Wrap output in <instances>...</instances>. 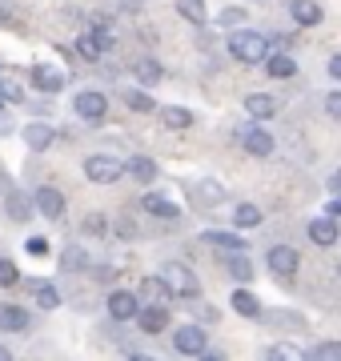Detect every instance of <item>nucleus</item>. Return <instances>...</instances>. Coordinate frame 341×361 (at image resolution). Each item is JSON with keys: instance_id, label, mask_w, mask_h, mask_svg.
<instances>
[{"instance_id": "1", "label": "nucleus", "mask_w": 341, "mask_h": 361, "mask_svg": "<svg viewBox=\"0 0 341 361\" xmlns=\"http://www.w3.org/2000/svg\"><path fill=\"white\" fill-rule=\"evenodd\" d=\"M229 52L241 65H261L265 56H269V40L261 32H253V28H237L233 37H229Z\"/></svg>"}, {"instance_id": "2", "label": "nucleus", "mask_w": 341, "mask_h": 361, "mask_svg": "<svg viewBox=\"0 0 341 361\" xmlns=\"http://www.w3.org/2000/svg\"><path fill=\"white\" fill-rule=\"evenodd\" d=\"M161 277H165V285L173 289V297L193 301V297L201 293V281L193 277V269H189V265H181V261H169V265L161 269Z\"/></svg>"}, {"instance_id": "3", "label": "nucleus", "mask_w": 341, "mask_h": 361, "mask_svg": "<svg viewBox=\"0 0 341 361\" xmlns=\"http://www.w3.org/2000/svg\"><path fill=\"white\" fill-rule=\"evenodd\" d=\"M173 349L185 353V357H205V349H209V337L201 325H177V334H173Z\"/></svg>"}, {"instance_id": "4", "label": "nucleus", "mask_w": 341, "mask_h": 361, "mask_svg": "<svg viewBox=\"0 0 341 361\" xmlns=\"http://www.w3.org/2000/svg\"><path fill=\"white\" fill-rule=\"evenodd\" d=\"M125 173V165H120L117 157H105V153H92L89 161H85V177L92 180V185H113V180Z\"/></svg>"}, {"instance_id": "5", "label": "nucleus", "mask_w": 341, "mask_h": 361, "mask_svg": "<svg viewBox=\"0 0 341 361\" xmlns=\"http://www.w3.org/2000/svg\"><path fill=\"white\" fill-rule=\"evenodd\" d=\"M237 137H241V149H245L249 157H269V153H273V137H269L257 121H253V125H241Z\"/></svg>"}, {"instance_id": "6", "label": "nucleus", "mask_w": 341, "mask_h": 361, "mask_svg": "<svg viewBox=\"0 0 341 361\" xmlns=\"http://www.w3.org/2000/svg\"><path fill=\"white\" fill-rule=\"evenodd\" d=\"M189 197H193L197 209H217V205H225V185L213 177H201L197 185H189Z\"/></svg>"}, {"instance_id": "7", "label": "nucleus", "mask_w": 341, "mask_h": 361, "mask_svg": "<svg viewBox=\"0 0 341 361\" xmlns=\"http://www.w3.org/2000/svg\"><path fill=\"white\" fill-rule=\"evenodd\" d=\"M73 113L80 116V121H105L108 113V101H105V92H77V101H73Z\"/></svg>"}, {"instance_id": "8", "label": "nucleus", "mask_w": 341, "mask_h": 361, "mask_svg": "<svg viewBox=\"0 0 341 361\" xmlns=\"http://www.w3.org/2000/svg\"><path fill=\"white\" fill-rule=\"evenodd\" d=\"M265 265H269L277 277H293L297 265H302V253H297L293 245H273L269 249V257H265Z\"/></svg>"}, {"instance_id": "9", "label": "nucleus", "mask_w": 341, "mask_h": 361, "mask_svg": "<svg viewBox=\"0 0 341 361\" xmlns=\"http://www.w3.org/2000/svg\"><path fill=\"white\" fill-rule=\"evenodd\" d=\"M32 205L44 213L49 221H61L65 217V193L61 189H53V185H44V189H37V197H32Z\"/></svg>"}, {"instance_id": "10", "label": "nucleus", "mask_w": 341, "mask_h": 361, "mask_svg": "<svg viewBox=\"0 0 341 361\" xmlns=\"http://www.w3.org/2000/svg\"><path fill=\"white\" fill-rule=\"evenodd\" d=\"M132 322H141V334H165L169 329V310L165 305H141Z\"/></svg>"}, {"instance_id": "11", "label": "nucleus", "mask_w": 341, "mask_h": 361, "mask_svg": "<svg viewBox=\"0 0 341 361\" xmlns=\"http://www.w3.org/2000/svg\"><path fill=\"white\" fill-rule=\"evenodd\" d=\"M137 297H141V305H169L173 289L165 285V277H144L141 289H137Z\"/></svg>"}, {"instance_id": "12", "label": "nucleus", "mask_w": 341, "mask_h": 361, "mask_svg": "<svg viewBox=\"0 0 341 361\" xmlns=\"http://www.w3.org/2000/svg\"><path fill=\"white\" fill-rule=\"evenodd\" d=\"M337 237H341V229H337V221L329 217V213L309 221V241H314V245L329 249V245H337Z\"/></svg>"}, {"instance_id": "13", "label": "nucleus", "mask_w": 341, "mask_h": 361, "mask_svg": "<svg viewBox=\"0 0 341 361\" xmlns=\"http://www.w3.org/2000/svg\"><path fill=\"white\" fill-rule=\"evenodd\" d=\"M137 310H141V297H137V293L117 289V293L108 297V313H113V322H132V317H137Z\"/></svg>"}, {"instance_id": "14", "label": "nucleus", "mask_w": 341, "mask_h": 361, "mask_svg": "<svg viewBox=\"0 0 341 361\" xmlns=\"http://www.w3.org/2000/svg\"><path fill=\"white\" fill-rule=\"evenodd\" d=\"M221 261H225V273H229V277H233V281H253V261L245 257V249H233V253H221Z\"/></svg>"}, {"instance_id": "15", "label": "nucleus", "mask_w": 341, "mask_h": 361, "mask_svg": "<svg viewBox=\"0 0 341 361\" xmlns=\"http://www.w3.org/2000/svg\"><path fill=\"white\" fill-rule=\"evenodd\" d=\"M289 16H293V25H302V28H314L321 25V4L317 0H289Z\"/></svg>"}, {"instance_id": "16", "label": "nucleus", "mask_w": 341, "mask_h": 361, "mask_svg": "<svg viewBox=\"0 0 341 361\" xmlns=\"http://www.w3.org/2000/svg\"><path fill=\"white\" fill-rule=\"evenodd\" d=\"M20 137H25V145L32 149V153H44V149L56 141L53 125H44V121H32V125H25V133H20Z\"/></svg>"}, {"instance_id": "17", "label": "nucleus", "mask_w": 341, "mask_h": 361, "mask_svg": "<svg viewBox=\"0 0 341 361\" xmlns=\"http://www.w3.org/2000/svg\"><path fill=\"white\" fill-rule=\"evenodd\" d=\"M261 65H265V73H269L273 80H289V77H297V61H293L289 52H269V56H265Z\"/></svg>"}, {"instance_id": "18", "label": "nucleus", "mask_w": 341, "mask_h": 361, "mask_svg": "<svg viewBox=\"0 0 341 361\" xmlns=\"http://www.w3.org/2000/svg\"><path fill=\"white\" fill-rule=\"evenodd\" d=\"M65 73H61V68H49V65H37L32 68V85H37L40 92H61L65 89Z\"/></svg>"}, {"instance_id": "19", "label": "nucleus", "mask_w": 341, "mask_h": 361, "mask_svg": "<svg viewBox=\"0 0 341 361\" xmlns=\"http://www.w3.org/2000/svg\"><path fill=\"white\" fill-rule=\"evenodd\" d=\"M245 113H249L253 121H269V116H277V101L269 92H249V97H245Z\"/></svg>"}, {"instance_id": "20", "label": "nucleus", "mask_w": 341, "mask_h": 361, "mask_svg": "<svg viewBox=\"0 0 341 361\" xmlns=\"http://www.w3.org/2000/svg\"><path fill=\"white\" fill-rule=\"evenodd\" d=\"M201 237H205V245L221 249V253H233V249H245V245H249L245 237H237V233H229V229H209V233H201Z\"/></svg>"}, {"instance_id": "21", "label": "nucleus", "mask_w": 341, "mask_h": 361, "mask_svg": "<svg viewBox=\"0 0 341 361\" xmlns=\"http://www.w3.org/2000/svg\"><path fill=\"white\" fill-rule=\"evenodd\" d=\"M0 329H4V334L28 329V313L20 310V305H8V301H0Z\"/></svg>"}, {"instance_id": "22", "label": "nucleus", "mask_w": 341, "mask_h": 361, "mask_svg": "<svg viewBox=\"0 0 341 361\" xmlns=\"http://www.w3.org/2000/svg\"><path fill=\"white\" fill-rule=\"evenodd\" d=\"M229 305H233V313H241V317H261V301H257V293H249V289H233Z\"/></svg>"}, {"instance_id": "23", "label": "nucleus", "mask_w": 341, "mask_h": 361, "mask_svg": "<svg viewBox=\"0 0 341 361\" xmlns=\"http://www.w3.org/2000/svg\"><path fill=\"white\" fill-rule=\"evenodd\" d=\"M141 205H144V213H153V217H165V221L181 217V205H173L169 197H161V193H149Z\"/></svg>"}, {"instance_id": "24", "label": "nucleus", "mask_w": 341, "mask_h": 361, "mask_svg": "<svg viewBox=\"0 0 341 361\" xmlns=\"http://www.w3.org/2000/svg\"><path fill=\"white\" fill-rule=\"evenodd\" d=\"M125 173H129L132 180L149 185V180H157V161H153V157H132L129 165H125Z\"/></svg>"}, {"instance_id": "25", "label": "nucleus", "mask_w": 341, "mask_h": 361, "mask_svg": "<svg viewBox=\"0 0 341 361\" xmlns=\"http://www.w3.org/2000/svg\"><path fill=\"white\" fill-rule=\"evenodd\" d=\"M132 73H137V80H141L144 89H153V85H161V80H165V68H161L157 61H149V56H144V61H137V65H132Z\"/></svg>"}, {"instance_id": "26", "label": "nucleus", "mask_w": 341, "mask_h": 361, "mask_svg": "<svg viewBox=\"0 0 341 361\" xmlns=\"http://www.w3.org/2000/svg\"><path fill=\"white\" fill-rule=\"evenodd\" d=\"M161 121H165V129H189L193 125V113L181 109V104H169V109H161Z\"/></svg>"}, {"instance_id": "27", "label": "nucleus", "mask_w": 341, "mask_h": 361, "mask_svg": "<svg viewBox=\"0 0 341 361\" xmlns=\"http://www.w3.org/2000/svg\"><path fill=\"white\" fill-rule=\"evenodd\" d=\"M32 297H37L40 310H56V305H61V293H56V285H49V281H32Z\"/></svg>"}, {"instance_id": "28", "label": "nucleus", "mask_w": 341, "mask_h": 361, "mask_svg": "<svg viewBox=\"0 0 341 361\" xmlns=\"http://www.w3.org/2000/svg\"><path fill=\"white\" fill-rule=\"evenodd\" d=\"M233 221H237V229H253V225H261L265 213L257 205H237L233 209Z\"/></svg>"}, {"instance_id": "29", "label": "nucleus", "mask_w": 341, "mask_h": 361, "mask_svg": "<svg viewBox=\"0 0 341 361\" xmlns=\"http://www.w3.org/2000/svg\"><path fill=\"white\" fill-rule=\"evenodd\" d=\"M125 104H129L132 113H153L157 104H153V97L144 89H125Z\"/></svg>"}, {"instance_id": "30", "label": "nucleus", "mask_w": 341, "mask_h": 361, "mask_svg": "<svg viewBox=\"0 0 341 361\" xmlns=\"http://www.w3.org/2000/svg\"><path fill=\"white\" fill-rule=\"evenodd\" d=\"M177 13L193 25H205V0H177Z\"/></svg>"}, {"instance_id": "31", "label": "nucleus", "mask_w": 341, "mask_h": 361, "mask_svg": "<svg viewBox=\"0 0 341 361\" xmlns=\"http://www.w3.org/2000/svg\"><path fill=\"white\" fill-rule=\"evenodd\" d=\"M0 92H4V104H20V101H25V89H20V80H13L8 73H0Z\"/></svg>"}, {"instance_id": "32", "label": "nucleus", "mask_w": 341, "mask_h": 361, "mask_svg": "<svg viewBox=\"0 0 341 361\" xmlns=\"http://www.w3.org/2000/svg\"><path fill=\"white\" fill-rule=\"evenodd\" d=\"M269 357L273 361H305L309 357V349H297V345H289V341H281V345L269 349Z\"/></svg>"}, {"instance_id": "33", "label": "nucleus", "mask_w": 341, "mask_h": 361, "mask_svg": "<svg viewBox=\"0 0 341 361\" xmlns=\"http://www.w3.org/2000/svg\"><path fill=\"white\" fill-rule=\"evenodd\" d=\"M61 265H65L68 273H80L85 265H89V253H85V249H77V245H68L65 257H61Z\"/></svg>"}, {"instance_id": "34", "label": "nucleus", "mask_w": 341, "mask_h": 361, "mask_svg": "<svg viewBox=\"0 0 341 361\" xmlns=\"http://www.w3.org/2000/svg\"><path fill=\"white\" fill-rule=\"evenodd\" d=\"M8 217H13V221H28V217H32V209H28V197L8 193Z\"/></svg>"}, {"instance_id": "35", "label": "nucleus", "mask_w": 341, "mask_h": 361, "mask_svg": "<svg viewBox=\"0 0 341 361\" xmlns=\"http://www.w3.org/2000/svg\"><path fill=\"white\" fill-rule=\"evenodd\" d=\"M309 357H317V361H341V341H321V345L309 349Z\"/></svg>"}, {"instance_id": "36", "label": "nucleus", "mask_w": 341, "mask_h": 361, "mask_svg": "<svg viewBox=\"0 0 341 361\" xmlns=\"http://www.w3.org/2000/svg\"><path fill=\"white\" fill-rule=\"evenodd\" d=\"M241 20H245V8H237V4H229V8L217 13V25L221 28H233V25H241Z\"/></svg>"}, {"instance_id": "37", "label": "nucleus", "mask_w": 341, "mask_h": 361, "mask_svg": "<svg viewBox=\"0 0 341 361\" xmlns=\"http://www.w3.org/2000/svg\"><path fill=\"white\" fill-rule=\"evenodd\" d=\"M16 281H20V269H16L13 261H0V289H8Z\"/></svg>"}, {"instance_id": "38", "label": "nucleus", "mask_w": 341, "mask_h": 361, "mask_svg": "<svg viewBox=\"0 0 341 361\" xmlns=\"http://www.w3.org/2000/svg\"><path fill=\"white\" fill-rule=\"evenodd\" d=\"M326 113L333 116V121H341V89H337V92H329V97H326Z\"/></svg>"}, {"instance_id": "39", "label": "nucleus", "mask_w": 341, "mask_h": 361, "mask_svg": "<svg viewBox=\"0 0 341 361\" xmlns=\"http://www.w3.org/2000/svg\"><path fill=\"white\" fill-rule=\"evenodd\" d=\"M28 253H32V257H44V253H49V241H44V237H32V241H28Z\"/></svg>"}, {"instance_id": "40", "label": "nucleus", "mask_w": 341, "mask_h": 361, "mask_svg": "<svg viewBox=\"0 0 341 361\" xmlns=\"http://www.w3.org/2000/svg\"><path fill=\"white\" fill-rule=\"evenodd\" d=\"M85 229L89 233H105V217H89L85 221Z\"/></svg>"}, {"instance_id": "41", "label": "nucleus", "mask_w": 341, "mask_h": 361, "mask_svg": "<svg viewBox=\"0 0 341 361\" xmlns=\"http://www.w3.org/2000/svg\"><path fill=\"white\" fill-rule=\"evenodd\" d=\"M326 213H329V217H341V197H337V193L329 197V205H326Z\"/></svg>"}, {"instance_id": "42", "label": "nucleus", "mask_w": 341, "mask_h": 361, "mask_svg": "<svg viewBox=\"0 0 341 361\" xmlns=\"http://www.w3.org/2000/svg\"><path fill=\"white\" fill-rule=\"evenodd\" d=\"M329 193L341 197V169H337V173H329Z\"/></svg>"}, {"instance_id": "43", "label": "nucleus", "mask_w": 341, "mask_h": 361, "mask_svg": "<svg viewBox=\"0 0 341 361\" xmlns=\"http://www.w3.org/2000/svg\"><path fill=\"white\" fill-rule=\"evenodd\" d=\"M329 77H333V80H341V52L333 56V61H329Z\"/></svg>"}, {"instance_id": "44", "label": "nucleus", "mask_w": 341, "mask_h": 361, "mask_svg": "<svg viewBox=\"0 0 341 361\" xmlns=\"http://www.w3.org/2000/svg\"><path fill=\"white\" fill-rule=\"evenodd\" d=\"M8 357H13V353H8V349H4V345H0V361H8Z\"/></svg>"}, {"instance_id": "45", "label": "nucleus", "mask_w": 341, "mask_h": 361, "mask_svg": "<svg viewBox=\"0 0 341 361\" xmlns=\"http://www.w3.org/2000/svg\"><path fill=\"white\" fill-rule=\"evenodd\" d=\"M337 277H341V261H337Z\"/></svg>"}, {"instance_id": "46", "label": "nucleus", "mask_w": 341, "mask_h": 361, "mask_svg": "<svg viewBox=\"0 0 341 361\" xmlns=\"http://www.w3.org/2000/svg\"><path fill=\"white\" fill-rule=\"evenodd\" d=\"M0 104H4V92H0Z\"/></svg>"}]
</instances>
